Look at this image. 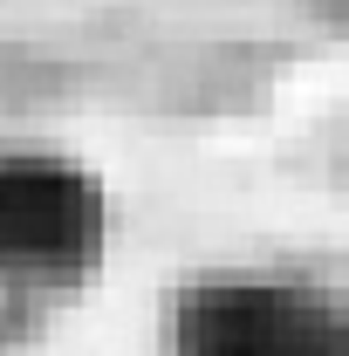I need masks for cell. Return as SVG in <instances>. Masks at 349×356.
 Here are the masks:
<instances>
[{"label": "cell", "instance_id": "6da1fadb", "mask_svg": "<svg viewBox=\"0 0 349 356\" xmlns=\"http://www.w3.org/2000/svg\"><path fill=\"white\" fill-rule=\"evenodd\" d=\"M103 233L96 185L48 158L0 165V267L7 274H83Z\"/></svg>", "mask_w": 349, "mask_h": 356}, {"label": "cell", "instance_id": "7a4b0ae2", "mask_svg": "<svg viewBox=\"0 0 349 356\" xmlns=\"http://www.w3.org/2000/svg\"><path fill=\"white\" fill-rule=\"evenodd\" d=\"M192 356H336V322L288 288H219L192 309Z\"/></svg>", "mask_w": 349, "mask_h": 356}]
</instances>
